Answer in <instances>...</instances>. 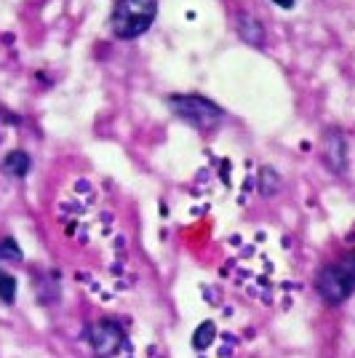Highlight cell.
Instances as JSON below:
<instances>
[{"label": "cell", "mask_w": 355, "mask_h": 358, "mask_svg": "<svg viewBox=\"0 0 355 358\" xmlns=\"http://www.w3.org/2000/svg\"><path fill=\"white\" fill-rule=\"evenodd\" d=\"M315 292L326 305H342L345 299L355 294V252H347L345 257L328 262L318 278H315Z\"/></svg>", "instance_id": "cell-1"}, {"label": "cell", "mask_w": 355, "mask_h": 358, "mask_svg": "<svg viewBox=\"0 0 355 358\" xmlns=\"http://www.w3.org/2000/svg\"><path fill=\"white\" fill-rule=\"evenodd\" d=\"M158 16V0H115L110 27L120 41H133L152 27Z\"/></svg>", "instance_id": "cell-2"}, {"label": "cell", "mask_w": 355, "mask_h": 358, "mask_svg": "<svg viewBox=\"0 0 355 358\" xmlns=\"http://www.w3.org/2000/svg\"><path fill=\"white\" fill-rule=\"evenodd\" d=\"M168 107L174 110V115L190 123L195 129H211L224 118V110L214 105L203 94H177L168 96Z\"/></svg>", "instance_id": "cell-3"}, {"label": "cell", "mask_w": 355, "mask_h": 358, "mask_svg": "<svg viewBox=\"0 0 355 358\" xmlns=\"http://www.w3.org/2000/svg\"><path fill=\"white\" fill-rule=\"evenodd\" d=\"M89 343L99 356H110L123 348L126 343V331L115 324V321H96L89 329Z\"/></svg>", "instance_id": "cell-4"}, {"label": "cell", "mask_w": 355, "mask_h": 358, "mask_svg": "<svg viewBox=\"0 0 355 358\" xmlns=\"http://www.w3.org/2000/svg\"><path fill=\"white\" fill-rule=\"evenodd\" d=\"M324 161L334 174H342L347 169V139L337 129L326 131L324 136Z\"/></svg>", "instance_id": "cell-5"}, {"label": "cell", "mask_w": 355, "mask_h": 358, "mask_svg": "<svg viewBox=\"0 0 355 358\" xmlns=\"http://www.w3.org/2000/svg\"><path fill=\"white\" fill-rule=\"evenodd\" d=\"M238 32H240V38H243L246 43L256 45V48H262V45H265V30H262V22H259V19H254V16H249V14L238 16Z\"/></svg>", "instance_id": "cell-6"}, {"label": "cell", "mask_w": 355, "mask_h": 358, "mask_svg": "<svg viewBox=\"0 0 355 358\" xmlns=\"http://www.w3.org/2000/svg\"><path fill=\"white\" fill-rule=\"evenodd\" d=\"M3 169H6L8 174H14V177H24V174L30 171V155L22 152V150H14V152H8V155L3 158Z\"/></svg>", "instance_id": "cell-7"}, {"label": "cell", "mask_w": 355, "mask_h": 358, "mask_svg": "<svg viewBox=\"0 0 355 358\" xmlns=\"http://www.w3.org/2000/svg\"><path fill=\"white\" fill-rule=\"evenodd\" d=\"M214 334H217V327H214L211 321L201 324V327H198V331L193 334V348H195V350H206L208 345H211V340H214Z\"/></svg>", "instance_id": "cell-8"}, {"label": "cell", "mask_w": 355, "mask_h": 358, "mask_svg": "<svg viewBox=\"0 0 355 358\" xmlns=\"http://www.w3.org/2000/svg\"><path fill=\"white\" fill-rule=\"evenodd\" d=\"M14 297H16V278L11 273L0 270V299H3L6 305H11Z\"/></svg>", "instance_id": "cell-9"}, {"label": "cell", "mask_w": 355, "mask_h": 358, "mask_svg": "<svg viewBox=\"0 0 355 358\" xmlns=\"http://www.w3.org/2000/svg\"><path fill=\"white\" fill-rule=\"evenodd\" d=\"M0 259H11V262H19L22 259V249L14 238L0 241Z\"/></svg>", "instance_id": "cell-10"}, {"label": "cell", "mask_w": 355, "mask_h": 358, "mask_svg": "<svg viewBox=\"0 0 355 358\" xmlns=\"http://www.w3.org/2000/svg\"><path fill=\"white\" fill-rule=\"evenodd\" d=\"M275 6H281V8H294V0H273Z\"/></svg>", "instance_id": "cell-11"}]
</instances>
